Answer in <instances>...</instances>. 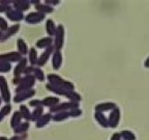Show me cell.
I'll return each mask as SVG.
<instances>
[{"mask_svg": "<svg viewBox=\"0 0 149 140\" xmlns=\"http://www.w3.org/2000/svg\"><path fill=\"white\" fill-rule=\"evenodd\" d=\"M54 51H55V49H54L53 46H51V47H49V48L45 49L44 52H42V53L40 54V56H38L36 66H38V68H42L44 65H46L47 62H48V60L50 59V57L52 56V54H53Z\"/></svg>", "mask_w": 149, "mask_h": 140, "instance_id": "cell-9", "label": "cell"}, {"mask_svg": "<svg viewBox=\"0 0 149 140\" xmlns=\"http://www.w3.org/2000/svg\"><path fill=\"white\" fill-rule=\"evenodd\" d=\"M22 121H23V118H22L21 113L18 110V111H15L13 113L12 117H10V121H9V125H10V127L13 129H15L17 126H19V125L21 124Z\"/></svg>", "mask_w": 149, "mask_h": 140, "instance_id": "cell-22", "label": "cell"}, {"mask_svg": "<svg viewBox=\"0 0 149 140\" xmlns=\"http://www.w3.org/2000/svg\"><path fill=\"white\" fill-rule=\"evenodd\" d=\"M4 115H3L2 114V113H1V112H0V123H1V121H2L3 120V119H4Z\"/></svg>", "mask_w": 149, "mask_h": 140, "instance_id": "cell-45", "label": "cell"}, {"mask_svg": "<svg viewBox=\"0 0 149 140\" xmlns=\"http://www.w3.org/2000/svg\"><path fill=\"white\" fill-rule=\"evenodd\" d=\"M44 3H45V4H47V5H49V6L53 7L54 5L59 4V1H58V0H45Z\"/></svg>", "mask_w": 149, "mask_h": 140, "instance_id": "cell-40", "label": "cell"}, {"mask_svg": "<svg viewBox=\"0 0 149 140\" xmlns=\"http://www.w3.org/2000/svg\"><path fill=\"white\" fill-rule=\"evenodd\" d=\"M33 68H34V66H31V65H27V66L25 68V70H24L23 75H25V76H29V75H32Z\"/></svg>", "mask_w": 149, "mask_h": 140, "instance_id": "cell-39", "label": "cell"}, {"mask_svg": "<svg viewBox=\"0 0 149 140\" xmlns=\"http://www.w3.org/2000/svg\"><path fill=\"white\" fill-rule=\"evenodd\" d=\"M76 108H79V104L74 102H63V103H59L58 105H56L55 107L51 108L50 109V113L52 114H55V113H58V112H66V111H70L72 109H76Z\"/></svg>", "mask_w": 149, "mask_h": 140, "instance_id": "cell-4", "label": "cell"}, {"mask_svg": "<svg viewBox=\"0 0 149 140\" xmlns=\"http://www.w3.org/2000/svg\"><path fill=\"white\" fill-rule=\"evenodd\" d=\"M65 97L70 101V102H74V103H78L81 101V96H80L79 93L74 92V90H70V91H66L65 92Z\"/></svg>", "mask_w": 149, "mask_h": 140, "instance_id": "cell-30", "label": "cell"}, {"mask_svg": "<svg viewBox=\"0 0 149 140\" xmlns=\"http://www.w3.org/2000/svg\"><path fill=\"white\" fill-rule=\"evenodd\" d=\"M22 80V77H14V79H13V83H14V85H19V83L21 82Z\"/></svg>", "mask_w": 149, "mask_h": 140, "instance_id": "cell-41", "label": "cell"}, {"mask_svg": "<svg viewBox=\"0 0 149 140\" xmlns=\"http://www.w3.org/2000/svg\"><path fill=\"white\" fill-rule=\"evenodd\" d=\"M46 19V15L38 12H30L24 17V21L29 25H36L40 24Z\"/></svg>", "mask_w": 149, "mask_h": 140, "instance_id": "cell-6", "label": "cell"}, {"mask_svg": "<svg viewBox=\"0 0 149 140\" xmlns=\"http://www.w3.org/2000/svg\"><path fill=\"white\" fill-rule=\"evenodd\" d=\"M4 14H5L6 19H8L9 21L14 22L15 24L21 22L22 20H24V17H25V15H24L23 13L19 12V10H16L15 8H13V6L10 7V8L7 9Z\"/></svg>", "mask_w": 149, "mask_h": 140, "instance_id": "cell-8", "label": "cell"}, {"mask_svg": "<svg viewBox=\"0 0 149 140\" xmlns=\"http://www.w3.org/2000/svg\"><path fill=\"white\" fill-rule=\"evenodd\" d=\"M32 76L35 78V80H37V81L42 82L46 80V76H45L44 71L42 70V68H38V66H34V68H33Z\"/></svg>", "mask_w": 149, "mask_h": 140, "instance_id": "cell-27", "label": "cell"}, {"mask_svg": "<svg viewBox=\"0 0 149 140\" xmlns=\"http://www.w3.org/2000/svg\"><path fill=\"white\" fill-rule=\"evenodd\" d=\"M1 103H2V100H1V98H0V105H1Z\"/></svg>", "mask_w": 149, "mask_h": 140, "instance_id": "cell-48", "label": "cell"}, {"mask_svg": "<svg viewBox=\"0 0 149 140\" xmlns=\"http://www.w3.org/2000/svg\"><path fill=\"white\" fill-rule=\"evenodd\" d=\"M19 112L21 113L22 118L25 121H30L31 120V111L29 110V107L27 105L21 104L19 107Z\"/></svg>", "mask_w": 149, "mask_h": 140, "instance_id": "cell-21", "label": "cell"}, {"mask_svg": "<svg viewBox=\"0 0 149 140\" xmlns=\"http://www.w3.org/2000/svg\"><path fill=\"white\" fill-rule=\"evenodd\" d=\"M42 114H44V107H42V106L35 108V109H33V111L31 112V120L30 121H34L35 123V121L40 118Z\"/></svg>", "mask_w": 149, "mask_h": 140, "instance_id": "cell-29", "label": "cell"}, {"mask_svg": "<svg viewBox=\"0 0 149 140\" xmlns=\"http://www.w3.org/2000/svg\"><path fill=\"white\" fill-rule=\"evenodd\" d=\"M2 35H3V32H1V31H0V40H1V37H2Z\"/></svg>", "mask_w": 149, "mask_h": 140, "instance_id": "cell-47", "label": "cell"}, {"mask_svg": "<svg viewBox=\"0 0 149 140\" xmlns=\"http://www.w3.org/2000/svg\"><path fill=\"white\" fill-rule=\"evenodd\" d=\"M119 121V111L118 109H113L111 112L109 118H108V123H109L110 127H116Z\"/></svg>", "mask_w": 149, "mask_h": 140, "instance_id": "cell-24", "label": "cell"}, {"mask_svg": "<svg viewBox=\"0 0 149 140\" xmlns=\"http://www.w3.org/2000/svg\"><path fill=\"white\" fill-rule=\"evenodd\" d=\"M52 118H53V114L52 113H50V112L49 113H44L40 118L35 121V127L37 129L44 128V127H46L52 120Z\"/></svg>", "mask_w": 149, "mask_h": 140, "instance_id": "cell-15", "label": "cell"}, {"mask_svg": "<svg viewBox=\"0 0 149 140\" xmlns=\"http://www.w3.org/2000/svg\"><path fill=\"white\" fill-rule=\"evenodd\" d=\"M46 79H48L49 83L54 84V85H56V86H58V87H61V88L64 89L65 91L74 90V85H72V83L63 80L60 76H58V75L49 74L46 77Z\"/></svg>", "mask_w": 149, "mask_h": 140, "instance_id": "cell-1", "label": "cell"}, {"mask_svg": "<svg viewBox=\"0 0 149 140\" xmlns=\"http://www.w3.org/2000/svg\"><path fill=\"white\" fill-rule=\"evenodd\" d=\"M10 8V7H9ZM8 8H6V7H3L2 5H0V13H5Z\"/></svg>", "mask_w": 149, "mask_h": 140, "instance_id": "cell-44", "label": "cell"}, {"mask_svg": "<svg viewBox=\"0 0 149 140\" xmlns=\"http://www.w3.org/2000/svg\"><path fill=\"white\" fill-rule=\"evenodd\" d=\"M0 98L5 104H9V102L12 100L8 83H7V80L5 79V77H3V76H0Z\"/></svg>", "mask_w": 149, "mask_h": 140, "instance_id": "cell-3", "label": "cell"}, {"mask_svg": "<svg viewBox=\"0 0 149 140\" xmlns=\"http://www.w3.org/2000/svg\"><path fill=\"white\" fill-rule=\"evenodd\" d=\"M0 112H1L4 116H7V115L12 112V105H10V104H5L4 106H2V107H1Z\"/></svg>", "mask_w": 149, "mask_h": 140, "instance_id": "cell-36", "label": "cell"}, {"mask_svg": "<svg viewBox=\"0 0 149 140\" xmlns=\"http://www.w3.org/2000/svg\"><path fill=\"white\" fill-rule=\"evenodd\" d=\"M29 2H30V4L31 5H37V4H40V2H42V1H40V0H29Z\"/></svg>", "mask_w": 149, "mask_h": 140, "instance_id": "cell-42", "label": "cell"}, {"mask_svg": "<svg viewBox=\"0 0 149 140\" xmlns=\"http://www.w3.org/2000/svg\"><path fill=\"white\" fill-rule=\"evenodd\" d=\"M70 117V113H68V111L66 112H58V113H55V114H53V118H52V120L54 121H63L65 120L66 118H68Z\"/></svg>", "mask_w": 149, "mask_h": 140, "instance_id": "cell-31", "label": "cell"}, {"mask_svg": "<svg viewBox=\"0 0 149 140\" xmlns=\"http://www.w3.org/2000/svg\"><path fill=\"white\" fill-rule=\"evenodd\" d=\"M28 63L31 66H36L37 63V59H38V54H37V51L35 49V47H31L29 48V51H28Z\"/></svg>", "mask_w": 149, "mask_h": 140, "instance_id": "cell-17", "label": "cell"}, {"mask_svg": "<svg viewBox=\"0 0 149 140\" xmlns=\"http://www.w3.org/2000/svg\"><path fill=\"white\" fill-rule=\"evenodd\" d=\"M59 99L57 97H46L45 99L42 100V107H48L49 109L55 107L56 105L59 104Z\"/></svg>", "mask_w": 149, "mask_h": 140, "instance_id": "cell-16", "label": "cell"}, {"mask_svg": "<svg viewBox=\"0 0 149 140\" xmlns=\"http://www.w3.org/2000/svg\"><path fill=\"white\" fill-rule=\"evenodd\" d=\"M95 118L97 120V123L102 127H108L109 126V123H108V118L105 115L100 113V112H96L95 113Z\"/></svg>", "mask_w": 149, "mask_h": 140, "instance_id": "cell-32", "label": "cell"}, {"mask_svg": "<svg viewBox=\"0 0 149 140\" xmlns=\"http://www.w3.org/2000/svg\"><path fill=\"white\" fill-rule=\"evenodd\" d=\"M61 63H62V55L60 51L55 50L52 54V66L54 70H58L61 66Z\"/></svg>", "mask_w": 149, "mask_h": 140, "instance_id": "cell-18", "label": "cell"}, {"mask_svg": "<svg viewBox=\"0 0 149 140\" xmlns=\"http://www.w3.org/2000/svg\"><path fill=\"white\" fill-rule=\"evenodd\" d=\"M115 107V105L113 104V103H102V104H100V105H97L95 107L96 109V112H100V113H102V112H106V111H110V110H113Z\"/></svg>", "mask_w": 149, "mask_h": 140, "instance_id": "cell-28", "label": "cell"}, {"mask_svg": "<svg viewBox=\"0 0 149 140\" xmlns=\"http://www.w3.org/2000/svg\"><path fill=\"white\" fill-rule=\"evenodd\" d=\"M27 137H28L27 133H25V134H22V135H15L7 140H26Z\"/></svg>", "mask_w": 149, "mask_h": 140, "instance_id": "cell-38", "label": "cell"}, {"mask_svg": "<svg viewBox=\"0 0 149 140\" xmlns=\"http://www.w3.org/2000/svg\"><path fill=\"white\" fill-rule=\"evenodd\" d=\"M8 22H7L6 19L3 18V17H0V31L4 33L8 29Z\"/></svg>", "mask_w": 149, "mask_h": 140, "instance_id": "cell-34", "label": "cell"}, {"mask_svg": "<svg viewBox=\"0 0 149 140\" xmlns=\"http://www.w3.org/2000/svg\"><path fill=\"white\" fill-rule=\"evenodd\" d=\"M23 58V56L18 51L7 52V53L0 54V62H19Z\"/></svg>", "mask_w": 149, "mask_h": 140, "instance_id": "cell-7", "label": "cell"}, {"mask_svg": "<svg viewBox=\"0 0 149 140\" xmlns=\"http://www.w3.org/2000/svg\"><path fill=\"white\" fill-rule=\"evenodd\" d=\"M56 30H57V26L55 25L53 20L51 19H48L46 21V31H47V34L49 35V36H53L55 35Z\"/></svg>", "mask_w": 149, "mask_h": 140, "instance_id": "cell-23", "label": "cell"}, {"mask_svg": "<svg viewBox=\"0 0 149 140\" xmlns=\"http://www.w3.org/2000/svg\"><path fill=\"white\" fill-rule=\"evenodd\" d=\"M35 8V12H38V13H42L44 15H47V14H51L53 13V7L52 6H49V5L45 4V3H42L40 2V4H37L34 6Z\"/></svg>", "mask_w": 149, "mask_h": 140, "instance_id": "cell-25", "label": "cell"}, {"mask_svg": "<svg viewBox=\"0 0 149 140\" xmlns=\"http://www.w3.org/2000/svg\"><path fill=\"white\" fill-rule=\"evenodd\" d=\"M28 106L31 108H33V109H35V108L37 107H40L42 105V100H38V99H32V100L29 101V103H28Z\"/></svg>", "mask_w": 149, "mask_h": 140, "instance_id": "cell-35", "label": "cell"}, {"mask_svg": "<svg viewBox=\"0 0 149 140\" xmlns=\"http://www.w3.org/2000/svg\"><path fill=\"white\" fill-rule=\"evenodd\" d=\"M12 6L16 10H19V12H21L24 14V12L30 9L31 4L29 2V0H13Z\"/></svg>", "mask_w": 149, "mask_h": 140, "instance_id": "cell-12", "label": "cell"}, {"mask_svg": "<svg viewBox=\"0 0 149 140\" xmlns=\"http://www.w3.org/2000/svg\"><path fill=\"white\" fill-rule=\"evenodd\" d=\"M120 139V136H119V134H114V135L112 136L111 140H119Z\"/></svg>", "mask_w": 149, "mask_h": 140, "instance_id": "cell-43", "label": "cell"}, {"mask_svg": "<svg viewBox=\"0 0 149 140\" xmlns=\"http://www.w3.org/2000/svg\"><path fill=\"white\" fill-rule=\"evenodd\" d=\"M35 78L33 77L32 75H29V76H24L22 77L21 82L19 83V85H17L16 88H15V92L20 93L23 92V91H27L33 89V85L35 84Z\"/></svg>", "mask_w": 149, "mask_h": 140, "instance_id": "cell-2", "label": "cell"}, {"mask_svg": "<svg viewBox=\"0 0 149 140\" xmlns=\"http://www.w3.org/2000/svg\"><path fill=\"white\" fill-rule=\"evenodd\" d=\"M12 70V64L9 62H0V74H6Z\"/></svg>", "mask_w": 149, "mask_h": 140, "instance_id": "cell-33", "label": "cell"}, {"mask_svg": "<svg viewBox=\"0 0 149 140\" xmlns=\"http://www.w3.org/2000/svg\"><path fill=\"white\" fill-rule=\"evenodd\" d=\"M46 88H47V90L51 91V92H53V93H56V94H59V96H65V92H66V91L61 88V87L56 86V85L49 83V82L46 84Z\"/></svg>", "mask_w": 149, "mask_h": 140, "instance_id": "cell-26", "label": "cell"}, {"mask_svg": "<svg viewBox=\"0 0 149 140\" xmlns=\"http://www.w3.org/2000/svg\"><path fill=\"white\" fill-rule=\"evenodd\" d=\"M28 65V59L23 57L21 60L17 62L16 66L14 68V77H22L25 68Z\"/></svg>", "mask_w": 149, "mask_h": 140, "instance_id": "cell-14", "label": "cell"}, {"mask_svg": "<svg viewBox=\"0 0 149 140\" xmlns=\"http://www.w3.org/2000/svg\"><path fill=\"white\" fill-rule=\"evenodd\" d=\"M54 43V38L51 36H46V37H42L40 40H37L35 43V49H47L49 47L53 46Z\"/></svg>", "mask_w": 149, "mask_h": 140, "instance_id": "cell-13", "label": "cell"}, {"mask_svg": "<svg viewBox=\"0 0 149 140\" xmlns=\"http://www.w3.org/2000/svg\"><path fill=\"white\" fill-rule=\"evenodd\" d=\"M55 38H54L53 47L54 49L57 51H60V49H62L63 43H64V27L62 24H59L57 26V30L55 33Z\"/></svg>", "mask_w": 149, "mask_h": 140, "instance_id": "cell-5", "label": "cell"}, {"mask_svg": "<svg viewBox=\"0 0 149 140\" xmlns=\"http://www.w3.org/2000/svg\"><path fill=\"white\" fill-rule=\"evenodd\" d=\"M35 89H30V90H27V91H23V92H20V93H16L15 97L13 98V101L15 103H22V102H25L27 100H32V98L35 96Z\"/></svg>", "mask_w": 149, "mask_h": 140, "instance_id": "cell-10", "label": "cell"}, {"mask_svg": "<svg viewBox=\"0 0 149 140\" xmlns=\"http://www.w3.org/2000/svg\"><path fill=\"white\" fill-rule=\"evenodd\" d=\"M68 113H70V116L77 117L82 114V111L79 109V108H76V109H72V110H70V111H68Z\"/></svg>", "mask_w": 149, "mask_h": 140, "instance_id": "cell-37", "label": "cell"}, {"mask_svg": "<svg viewBox=\"0 0 149 140\" xmlns=\"http://www.w3.org/2000/svg\"><path fill=\"white\" fill-rule=\"evenodd\" d=\"M29 128H30V121L24 120V121H22L19 126H17L15 129H13V130H14L15 135H22V134L27 133Z\"/></svg>", "mask_w": 149, "mask_h": 140, "instance_id": "cell-19", "label": "cell"}, {"mask_svg": "<svg viewBox=\"0 0 149 140\" xmlns=\"http://www.w3.org/2000/svg\"><path fill=\"white\" fill-rule=\"evenodd\" d=\"M20 28H21V25H20L19 23H16V24H13V25H10L8 27V29H7V30L3 33L2 37H1V40H0V43L6 42L9 37H12V36H14L15 34H17V33L20 31Z\"/></svg>", "mask_w": 149, "mask_h": 140, "instance_id": "cell-11", "label": "cell"}, {"mask_svg": "<svg viewBox=\"0 0 149 140\" xmlns=\"http://www.w3.org/2000/svg\"><path fill=\"white\" fill-rule=\"evenodd\" d=\"M8 138L5 137V136H0V140H7Z\"/></svg>", "mask_w": 149, "mask_h": 140, "instance_id": "cell-46", "label": "cell"}, {"mask_svg": "<svg viewBox=\"0 0 149 140\" xmlns=\"http://www.w3.org/2000/svg\"><path fill=\"white\" fill-rule=\"evenodd\" d=\"M17 49H18V52L21 54L22 56H25L28 54V51H29V48H28L26 42L23 40V38H18L17 40Z\"/></svg>", "mask_w": 149, "mask_h": 140, "instance_id": "cell-20", "label": "cell"}]
</instances>
